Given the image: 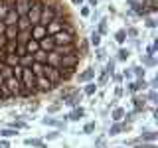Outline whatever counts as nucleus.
I'll return each instance as SVG.
<instances>
[{
    "mask_svg": "<svg viewBox=\"0 0 158 148\" xmlns=\"http://www.w3.org/2000/svg\"><path fill=\"white\" fill-rule=\"evenodd\" d=\"M127 6H131V8L138 14V16H146V14H148L146 8H144V4H142V0H128Z\"/></svg>",
    "mask_w": 158,
    "mask_h": 148,
    "instance_id": "f257e3e1",
    "label": "nucleus"
},
{
    "mask_svg": "<svg viewBox=\"0 0 158 148\" xmlns=\"http://www.w3.org/2000/svg\"><path fill=\"white\" fill-rule=\"evenodd\" d=\"M146 87H148V83L144 81V79H136L135 83H128L127 85V91L128 93H136V91H144Z\"/></svg>",
    "mask_w": 158,
    "mask_h": 148,
    "instance_id": "f03ea898",
    "label": "nucleus"
},
{
    "mask_svg": "<svg viewBox=\"0 0 158 148\" xmlns=\"http://www.w3.org/2000/svg\"><path fill=\"white\" fill-rule=\"evenodd\" d=\"M93 77H95V69H93V67H89V69H85V71L77 73V81L79 83H89Z\"/></svg>",
    "mask_w": 158,
    "mask_h": 148,
    "instance_id": "7ed1b4c3",
    "label": "nucleus"
},
{
    "mask_svg": "<svg viewBox=\"0 0 158 148\" xmlns=\"http://www.w3.org/2000/svg\"><path fill=\"white\" fill-rule=\"evenodd\" d=\"M83 117H85V109H83V107H75L65 118H69V121H81Z\"/></svg>",
    "mask_w": 158,
    "mask_h": 148,
    "instance_id": "20e7f679",
    "label": "nucleus"
},
{
    "mask_svg": "<svg viewBox=\"0 0 158 148\" xmlns=\"http://www.w3.org/2000/svg\"><path fill=\"white\" fill-rule=\"evenodd\" d=\"M128 128H131V126H128L127 122H115V125L111 126V130H109V134H111V136H117V134H121L123 130H128Z\"/></svg>",
    "mask_w": 158,
    "mask_h": 148,
    "instance_id": "39448f33",
    "label": "nucleus"
},
{
    "mask_svg": "<svg viewBox=\"0 0 158 148\" xmlns=\"http://www.w3.org/2000/svg\"><path fill=\"white\" fill-rule=\"evenodd\" d=\"M79 101H81V95H79V93H73V95H67L65 99H63V103H65L67 107H79Z\"/></svg>",
    "mask_w": 158,
    "mask_h": 148,
    "instance_id": "423d86ee",
    "label": "nucleus"
},
{
    "mask_svg": "<svg viewBox=\"0 0 158 148\" xmlns=\"http://www.w3.org/2000/svg\"><path fill=\"white\" fill-rule=\"evenodd\" d=\"M42 122H44V125H49V126H56V128H63V126H65L61 121H57V118H53V117H44Z\"/></svg>",
    "mask_w": 158,
    "mask_h": 148,
    "instance_id": "0eeeda50",
    "label": "nucleus"
},
{
    "mask_svg": "<svg viewBox=\"0 0 158 148\" xmlns=\"http://www.w3.org/2000/svg\"><path fill=\"white\" fill-rule=\"evenodd\" d=\"M125 115H127V113H125V109H113V113H111V117H113V121H115V122H121L123 121V118H125Z\"/></svg>",
    "mask_w": 158,
    "mask_h": 148,
    "instance_id": "6e6552de",
    "label": "nucleus"
},
{
    "mask_svg": "<svg viewBox=\"0 0 158 148\" xmlns=\"http://www.w3.org/2000/svg\"><path fill=\"white\" fill-rule=\"evenodd\" d=\"M156 138H158V132H152V130H148V132H142L140 140H142V142H154Z\"/></svg>",
    "mask_w": 158,
    "mask_h": 148,
    "instance_id": "1a4fd4ad",
    "label": "nucleus"
},
{
    "mask_svg": "<svg viewBox=\"0 0 158 148\" xmlns=\"http://www.w3.org/2000/svg\"><path fill=\"white\" fill-rule=\"evenodd\" d=\"M0 136L2 138H10V136H18V130L16 128H0Z\"/></svg>",
    "mask_w": 158,
    "mask_h": 148,
    "instance_id": "9d476101",
    "label": "nucleus"
},
{
    "mask_svg": "<svg viewBox=\"0 0 158 148\" xmlns=\"http://www.w3.org/2000/svg\"><path fill=\"white\" fill-rule=\"evenodd\" d=\"M132 101H135V109H136V111H142L144 105H146V97L144 95H142V97H135Z\"/></svg>",
    "mask_w": 158,
    "mask_h": 148,
    "instance_id": "9b49d317",
    "label": "nucleus"
},
{
    "mask_svg": "<svg viewBox=\"0 0 158 148\" xmlns=\"http://www.w3.org/2000/svg\"><path fill=\"white\" fill-rule=\"evenodd\" d=\"M26 146H36V148H46L44 140H38V138H26Z\"/></svg>",
    "mask_w": 158,
    "mask_h": 148,
    "instance_id": "f8f14e48",
    "label": "nucleus"
},
{
    "mask_svg": "<svg viewBox=\"0 0 158 148\" xmlns=\"http://www.w3.org/2000/svg\"><path fill=\"white\" fill-rule=\"evenodd\" d=\"M128 57H131V51H128L127 47H121V49H118V57H117V59H121V61H127Z\"/></svg>",
    "mask_w": 158,
    "mask_h": 148,
    "instance_id": "ddd939ff",
    "label": "nucleus"
},
{
    "mask_svg": "<svg viewBox=\"0 0 158 148\" xmlns=\"http://www.w3.org/2000/svg\"><path fill=\"white\" fill-rule=\"evenodd\" d=\"M115 39H117V43H125L127 42V32L125 30H118V32L115 34Z\"/></svg>",
    "mask_w": 158,
    "mask_h": 148,
    "instance_id": "4468645a",
    "label": "nucleus"
},
{
    "mask_svg": "<svg viewBox=\"0 0 158 148\" xmlns=\"http://www.w3.org/2000/svg\"><path fill=\"white\" fill-rule=\"evenodd\" d=\"M95 91H97V85L89 81L87 85H85V95H95Z\"/></svg>",
    "mask_w": 158,
    "mask_h": 148,
    "instance_id": "2eb2a0df",
    "label": "nucleus"
},
{
    "mask_svg": "<svg viewBox=\"0 0 158 148\" xmlns=\"http://www.w3.org/2000/svg\"><path fill=\"white\" fill-rule=\"evenodd\" d=\"M144 73H146L144 65H136V67H135V75H136L138 79H144Z\"/></svg>",
    "mask_w": 158,
    "mask_h": 148,
    "instance_id": "dca6fc26",
    "label": "nucleus"
},
{
    "mask_svg": "<svg viewBox=\"0 0 158 148\" xmlns=\"http://www.w3.org/2000/svg\"><path fill=\"white\" fill-rule=\"evenodd\" d=\"M91 43H93L95 47H99V43H101V34L93 32V34H91Z\"/></svg>",
    "mask_w": 158,
    "mask_h": 148,
    "instance_id": "f3484780",
    "label": "nucleus"
},
{
    "mask_svg": "<svg viewBox=\"0 0 158 148\" xmlns=\"http://www.w3.org/2000/svg\"><path fill=\"white\" fill-rule=\"evenodd\" d=\"M113 71H115V59H109V61H107V69H105V73H107V75H113Z\"/></svg>",
    "mask_w": 158,
    "mask_h": 148,
    "instance_id": "a211bd4d",
    "label": "nucleus"
},
{
    "mask_svg": "<svg viewBox=\"0 0 158 148\" xmlns=\"http://www.w3.org/2000/svg\"><path fill=\"white\" fill-rule=\"evenodd\" d=\"M140 61H142V65H156V61H154V59H152V57H148V56H144V57H140Z\"/></svg>",
    "mask_w": 158,
    "mask_h": 148,
    "instance_id": "6ab92c4d",
    "label": "nucleus"
},
{
    "mask_svg": "<svg viewBox=\"0 0 158 148\" xmlns=\"http://www.w3.org/2000/svg\"><path fill=\"white\" fill-rule=\"evenodd\" d=\"M97 34H107V20H105V18H103V20H101V24H99Z\"/></svg>",
    "mask_w": 158,
    "mask_h": 148,
    "instance_id": "aec40b11",
    "label": "nucleus"
},
{
    "mask_svg": "<svg viewBox=\"0 0 158 148\" xmlns=\"http://www.w3.org/2000/svg\"><path fill=\"white\" fill-rule=\"evenodd\" d=\"M93 130H95V122H87V125L83 126V132H85V134H91Z\"/></svg>",
    "mask_w": 158,
    "mask_h": 148,
    "instance_id": "412c9836",
    "label": "nucleus"
},
{
    "mask_svg": "<svg viewBox=\"0 0 158 148\" xmlns=\"http://www.w3.org/2000/svg\"><path fill=\"white\" fill-rule=\"evenodd\" d=\"M125 32H127V38H136L138 36V30L136 28H127Z\"/></svg>",
    "mask_w": 158,
    "mask_h": 148,
    "instance_id": "4be33fe9",
    "label": "nucleus"
},
{
    "mask_svg": "<svg viewBox=\"0 0 158 148\" xmlns=\"http://www.w3.org/2000/svg\"><path fill=\"white\" fill-rule=\"evenodd\" d=\"M10 128H16V130H18V128H26V122H24V121H14L12 125H10Z\"/></svg>",
    "mask_w": 158,
    "mask_h": 148,
    "instance_id": "5701e85b",
    "label": "nucleus"
},
{
    "mask_svg": "<svg viewBox=\"0 0 158 148\" xmlns=\"http://www.w3.org/2000/svg\"><path fill=\"white\" fill-rule=\"evenodd\" d=\"M156 99H158V95H156V91L152 89V91H148V95H146V101H152V103H156Z\"/></svg>",
    "mask_w": 158,
    "mask_h": 148,
    "instance_id": "b1692460",
    "label": "nucleus"
},
{
    "mask_svg": "<svg viewBox=\"0 0 158 148\" xmlns=\"http://www.w3.org/2000/svg\"><path fill=\"white\" fill-rule=\"evenodd\" d=\"M144 24H146V28H152V30L156 28V20H154V18H146Z\"/></svg>",
    "mask_w": 158,
    "mask_h": 148,
    "instance_id": "393cba45",
    "label": "nucleus"
},
{
    "mask_svg": "<svg viewBox=\"0 0 158 148\" xmlns=\"http://www.w3.org/2000/svg\"><path fill=\"white\" fill-rule=\"evenodd\" d=\"M95 53H97V59H101V61H103V59H107V56H105L107 51H105V49H97Z\"/></svg>",
    "mask_w": 158,
    "mask_h": 148,
    "instance_id": "a878e982",
    "label": "nucleus"
},
{
    "mask_svg": "<svg viewBox=\"0 0 158 148\" xmlns=\"http://www.w3.org/2000/svg\"><path fill=\"white\" fill-rule=\"evenodd\" d=\"M79 14H81V16H89V14H91V10H89V6H81Z\"/></svg>",
    "mask_w": 158,
    "mask_h": 148,
    "instance_id": "bb28decb",
    "label": "nucleus"
},
{
    "mask_svg": "<svg viewBox=\"0 0 158 148\" xmlns=\"http://www.w3.org/2000/svg\"><path fill=\"white\" fill-rule=\"evenodd\" d=\"M107 77H109L107 73H103V75L99 77V85H105V83H107Z\"/></svg>",
    "mask_w": 158,
    "mask_h": 148,
    "instance_id": "cd10ccee",
    "label": "nucleus"
},
{
    "mask_svg": "<svg viewBox=\"0 0 158 148\" xmlns=\"http://www.w3.org/2000/svg\"><path fill=\"white\" fill-rule=\"evenodd\" d=\"M0 148H10V142L6 140V138H2V140H0Z\"/></svg>",
    "mask_w": 158,
    "mask_h": 148,
    "instance_id": "c85d7f7f",
    "label": "nucleus"
},
{
    "mask_svg": "<svg viewBox=\"0 0 158 148\" xmlns=\"http://www.w3.org/2000/svg\"><path fill=\"white\" fill-rule=\"evenodd\" d=\"M57 136H59V132H49V134H48V140H56Z\"/></svg>",
    "mask_w": 158,
    "mask_h": 148,
    "instance_id": "c756f323",
    "label": "nucleus"
},
{
    "mask_svg": "<svg viewBox=\"0 0 158 148\" xmlns=\"http://www.w3.org/2000/svg\"><path fill=\"white\" fill-rule=\"evenodd\" d=\"M138 148H156V146H154V142H148V144H144V142H142Z\"/></svg>",
    "mask_w": 158,
    "mask_h": 148,
    "instance_id": "7c9ffc66",
    "label": "nucleus"
},
{
    "mask_svg": "<svg viewBox=\"0 0 158 148\" xmlns=\"http://www.w3.org/2000/svg\"><path fill=\"white\" fill-rule=\"evenodd\" d=\"M57 109H59V105H52V107H49V109H48V111H49V113H56V111H57Z\"/></svg>",
    "mask_w": 158,
    "mask_h": 148,
    "instance_id": "2f4dec72",
    "label": "nucleus"
},
{
    "mask_svg": "<svg viewBox=\"0 0 158 148\" xmlns=\"http://www.w3.org/2000/svg\"><path fill=\"white\" fill-rule=\"evenodd\" d=\"M87 2H89V6H93V8H95L97 4H99V0H87Z\"/></svg>",
    "mask_w": 158,
    "mask_h": 148,
    "instance_id": "473e14b6",
    "label": "nucleus"
},
{
    "mask_svg": "<svg viewBox=\"0 0 158 148\" xmlns=\"http://www.w3.org/2000/svg\"><path fill=\"white\" fill-rule=\"evenodd\" d=\"M123 77H125V79H131L132 77V71H125V73H123Z\"/></svg>",
    "mask_w": 158,
    "mask_h": 148,
    "instance_id": "72a5a7b5",
    "label": "nucleus"
},
{
    "mask_svg": "<svg viewBox=\"0 0 158 148\" xmlns=\"http://www.w3.org/2000/svg\"><path fill=\"white\" fill-rule=\"evenodd\" d=\"M71 2H73V6H81L83 0H71Z\"/></svg>",
    "mask_w": 158,
    "mask_h": 148,
    "instance_id": "f704fd0d",
    "label": "nucleus"
}]
</instances>
